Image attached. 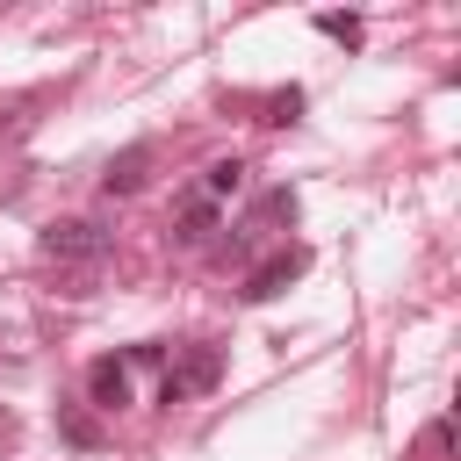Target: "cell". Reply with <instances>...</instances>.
<instances>
[{"label": "cell", "mask_w": 461, "mask_h": 461, "mask_svg": "<svg viewBox=\"0 0 461 461\" xmlns=\"http://www.w3.org/2000/svg\"><path fill=\"white\" fill-rule=\"evenodd\" d=\"M36 252H43L50 267H65V274H72V295H86L94 267L108 259V230H101L94 216H58V223H43V230H36Z\"/></svg>", "instance_id": "cell-1"}, {"label": "cell", "mask_w": 461, "mask_h": 461, "mask_svg": "<svg viewBox=\"0 0 461 461\" xmlns=\"http://www.w3.org/2000/svg\"><path fill=\"white\" fill-rule=\"evenodd\" d=\"M216 382H223V346L194 339V346L173 353V367H166V382H158V403H166V411H173V403H194V396H209Z\"/></svg>", "instance_id": "cell-2"}, {"label": "cell", "mask_w": 461, "mask_h": 461, "mask_svg": "<svg viewBox=\"0 0 461 461\" xmlns=\"http://www.w3.org/2000/svg\"><path fill=\"white\" fill-rule=\"evenodd\" d=\"M303 267H310V245L281 238L267 259H252V267H245V288H238V295H245V303H274L288 281H303Z\"/></svg>", "instance_id": "cell-3"}, {"label": "cell", "mask_w": 461, "mask_h": 461, "mask_svg": "<svg viewBox=\"0 0 461 461\" xmlns=\"http://www.w3.org/2000/svg\"><path fill=\"white\" fill-rule=\"evenodd\" d=\"M274 223H295V187H267V194L252 202V216L230 230V252H252L259 238H274Z\"/></svg>", "instance_id": "cell-4"}, {"label": "cell", "mask_w": 461, "mask_h": 461, "mask_svg": "<svg viewBox=\"0 0 461 461\" xmlns=\"http://www.w3.org/2000/svg\"><path fill=\"white\" fill-rule=\"evenodd\" d=\"M216 230H223V209H216L202 187H187V194L173 202V245H187V252H194V245H209Z\"/></svg>", "instance_id": "cell-5"}, {"label": "cell", "mask_w": 461, "mask_h": 461, "mask_svg": "<svg viewBox=\"0 0 461 461\" xmlns=\"http://www.w3.org/2000/svg\"><path fill=\"white\" fill-rule=\"evenodd\" d=\"M86 403L94 411H130V367H122V353H101V360H86Z\"/></svg>", "instance_id": "cell-6"}, {"label": "cell", "mask_w": 461, "mask_h": 461, "mask_svg": "<svg viewBox=\"0 0 461 461\" xmlns=\"http://www.w3.org/2000/svg\"><path fill=\"white\" fill-rule=\"evenodd\" d=\"M151 144H122L115 158H108V173H101V194H137L144 187V173H151Z\"/></svg>", "instance_id": "cell-7"}, {"label": "cell", "mask_w": 461, "mask_h": 461, "mask_svg": "<svg viewBox=\"0 0 461 461\" xmlns=\"http://www.w3.org/2000/svg\"><path fill=\"white\" fill-rule=\"evenodd\" d=\"M245 173H252V166H245V158H238V151H230V158H209V166H202V180H194V187H202V194H209V202H216V209H223V202H230V194H245Z\"/></svg>", "instance_id": "cell-8"}, {"label": "cell", "mask_w": 461, "mask_h": 461, "mask_svg": "<svg viewBox=\"0 0 461 461\" xmlns=\"http://www.w3.org/2000/svg\"><path fill=\"white\" fill-rule=\"evenodd\" d=\"M58 439H65V447H79V454H94L108 432H101V418H94V411H79V403H58Z\"/></svg>", "instance_id": "cell-9"}, {"label": "cell", "mask_w": 461, "mask_h": 461, "mask_svg": "<svg viewBox=\"0 0 461 461\" xmlns=\"http://www.w3.org/2000/svg\"><path fill=\"white\" fill-rule=\"evenodd\" d=\"M295 115H303V86H281V94H267V115H259V122L281 130V122H295Z\"/></svg>", "instance_id": "cell-10"}, {"label": "cell", "mask_w": 461, "mask_h": 461, "mask_svg": "<svg viewBox=\"0 0 461 461\" xmlns=\"http://www.w3.org/2000/svg\"><path fill=\"white\" fill-rule=\"evenodd\" d=\"M317 29H324L331 43H360V14H317Z\"/></svg>", "instance_id": "cell-11"}, {"label": "cell", "mask_w": 461, "mask_h": 461, "mask_svg": "<svg viewBox=\"0 0 461 461\" xmlns=\"http://www.w3.org/2000/svg\"><path fill=\"white\" fill-rule=\"evenodd\" d=\"M158 360H166V346H158V339H144V346H130V353H122V367H158Z\"/></svg>", "instance_id": "cell-12"}]
</instances>
